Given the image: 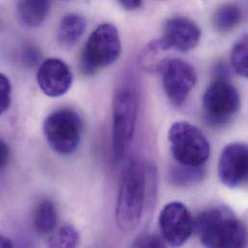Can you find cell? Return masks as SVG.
<instances>
[{
    "mask_svg": "<svg viewBox=\"0 0 248 248\" xmlns=\"http://www.w3.org/2000/svg\"><path fill=\"white\" fill-rule=\"evenodd\" d=\"M194 229L207 248H244L246 227L236 214L226 206H217L202 212L194 221Z\"/></svg>",
    "mask_w": 248,
    "mask_h": 248,
    "instance_id": "6da1fadb",
    "label": "cell"
},
{
    "mask_svg": "<svg viewBox=\"0 0 248 248\" xmlns=\"http://www.w3.org/2000/svg\"><path fill=\"white\" fill-rule=\"evenodd\" d=\"M146 170L133 160L125 168L119 189L116 206V219L124 232L135 230L141 220L147 189Z\"/></svg>",
    "mask_w": 248,
    "mask_h": 248,
    "instance_id": "7a4b0ae2",
    "label": "cell"
},
{
    "mask_svg": "<svg viewBox=\"0 0 248 248\" xmlns=\"http://www.w3.org/2000/svg\"><path fill=\"white\" fill-rule=\"evenodd\" d=\"M121 40L111 23L98 26L88 38L81 53L80 65L84 74L94 75L114 64L121 54Z\"/></svg>",
    "mask_w": 248,
    "mask_h": 248,
    "instance_id": "3957f363",
    "label": "cell"
},
{
    "mask_svg": "<svg viewBox=\"0 0 248 248\" xmlns=\"http://www.w3.org/2000/svg\"><path fill=\"white\" fill-rule=\"evenodd\" d=\"M138 100L130 88L118 89L112 102V155L120 161L127 150L136 125Z\"/></svg>",
    "mask_w": 248,
    "mask_h": 248,
    "instance_id": "277c9868",
    "label": "cell"
},
{
    "mask_svg": "<svg viewBox=\"0 0 248 248\" xmlns=\"http://www.w3.org/2000/svg\"><path fill=\"white\" fill-rule=\"evenodd\" d=\"M175 160L186 165H203L210 157L211 146L200 128L186 121L176 122L168 131Z\"/></svg>",
    "mask_w": 248,
    "mask_h": 248,
    "instance_id": "5b68a950",
    "label": "cell"
},
{
    "mask_svg": "<svg viewBox=\"0 0 248 248\" xmlns=\"http://www.w3.org/2000/svg\"><path fill=\"white\" fill-rule=\"evenodd\" d=\"M44 134L50 148L57 154H74L81 142L83 123L74 110L64 108L50 113L44 122Z\"/></svg>",
    "mask_w": 248,
    "mask_h": 248,
    "instance_id": "8992f818",
    "label": "cell"
},
{
    "mask_svg": "<svg viewBox=\"0 0 248 248\" xmlns=\"http://www.w3.org/2000/svg\"><path fill=\"white\" fill-rule=\"evenodd\" d=\"M241 107V98L236 87L225 78L212 82L203 96L205 118L214 126L229 123Z\"/></svg>",
    "mask_w": 248,
    "mask_h": 248,
    "instance_id": "52a82bcc",
    "label": "cell"
},
{
    "mask_svg": "<svg viewBox=\"0 0 248 248\" xmlns=\"http://www.w3.org/2000/svg\"><path fill=\"white\" fill-rule=\"evenodd\" d=\"M164 92L175 107H181L186 101L196 84V72L191 64L181 59H169L161 70Z\"/></svg>",
    "mask_w": 248,
    "mask_h": 248,
    "instance_id": "ba28073f",
    "label": "cell"
},
{
    "mask_svg": "<svg viewBox=\"0 0 248 248\" xmlns=\"http://www.w3.org/2000/svg\"><path fill=\"white\" fill-rule=\"evenodd\" d=\"M158 222L164 242L176 248L185 245L194 230L190 212L180 202L167 204L160 212Z\"/></svg>",
    "mask_w": 248,
    "mask_h": 248,
    "instance_id": "9c48e42d",
    "label": "cell"
},
{
    "mask_svg": "<svg viewBox=\"0 0 248 248\" xmlns=\"http://www.w3.org/2000/svg\"><path fill=\"white\" fill-rule=\"evenodd\" d=\"M248 157V146L245 143H231L222 150L218 161V177L224 186L235 188L246 183Z\"/></svg>",
    "mask_w": 248,
    "mask_h": 248,
    "instance_id": "30bf717a",
    "label": "cell"
},
{
    "mask_svg": "<svg viewBox=\"0 0 248 248\" xmlns=\"http://www.w3.org/2000/svg\"><path fill=\"white\" fill-rule=\"evenodd\" d=\"M71 68L61 59L49 58L42 63L37 72V83L48 97L65 95L73 83Z\"/></svg>",
    "mask_w": 248,
    "mask_h": 248,
    "instance_id": "8fae6325",
    "label": "cell"
},
{
    "mask_svg": "<svg viewBox=\"0 0 248 248\" xmlns=\"http://www.w3.org/2000/svg\"><path fill=\"white\" fill-rule=\"evenodd\" d=\"M162 39L172 49L187 52L199 44L201 30L193 20L187 17L176 16L166 21Z\"/></svg>",
    "mask_w": 248,
    "mask_h": 248,
    "instance_id": "7c38bea8",
    "label": "cell"
},
{
    "mask_svg": "<svg viewBox=\"0 0 248 248\" xmlns=\"http://www.w3.org/2000/svg\"><path fill=\"white\" fill-rule=\"evenodd\" d=\"M49 0H16V14L19 21L27 27H38L49 12Z\"/></svg>",
    "mask_w": 248,
    "mask_h": 248,
    "instance_id": "4fadbf2b",
    "label": "cell"
},
{
    "mask_svg": "<svg viewBox=\"0 0 248 248\" xmlns=\"http://www.w3.org/2000/svg\"><path fill=\"white\" fill-rule=\"evenodd\" d=\"M85 28V19L80 15L72 13L64 16L58 27V44L65 48L73 47L82 37Z\"/></svg>",
    "mask_w": 248,
    "mask_h": 248,
    "instance_id": "5bb4252c",
    "label": "cell"
},
{
    "mask_svg": "<svg viewBox=\"0 0 248 248\" xmlns=\"http://www.w3.org/2000/svg\"><path fill=\"white\" fill-rule=\"evenodd\" d=\"M207 170L203 165H186L178 163L171 168L169 172L170 183L176 186H190L199 184L206 177Z\"/></svg>",
    "mask_w": 248,
    "mask_h": 248,
    "instance_id": "9a60e30c",
    "label": "cell"
},
{
    "mask_svg": "<svg viewBox=\"0 0 248 248\" xmlns=\"http://www.w3.org/2000/svg\"><path fill=\"white\" fill-rule=\"evenodd\" d=\"M170 49L172 48L162 38L152 42L142 53L141 64L143 68L150 72L161 71L169 60L164 56V53Z\"/></svg>",
    "mask_w": 248,
    "mask_h": 248,
    "instance_id": "2e32d148",
    "label": "cell"
},
{
    "mask_svg": "<svg viewBox=\"0 0 248 248\" xmlns=\"http://www.w3.org/2000/svg\"><path fill=\"white\" fill-rule=\"evenodd\" d=\"M57 224V213L54 204L49 200H43L38 205L34 215V225L40 234L51 233Z\"/></svg>",
    "mask_w": 248,
    "mask_h": 248,
    "instance_id": "e0dca14e",
    "label": "cell"
},
{
    "mask_svg": "<svg viewBox=\"0 0 248 248\" xmlns=\"http://www.w3.org/2000/svg\"><path fill=\"white\" fill-rule=\"evenodd\" d=\"M243 14L234 4H227L218 8L214 15V25L220 32H230L241 23Z\"/></svg>",
    "mask_w": 248,
    "mask_h": 248,
    "instance_id": "ac0fdd59",
    "label": "cell"
},
{
    "mask_svg": "<svg viewBox=\"0 0 248 248\" xmlns=\"http://www.w3.org/2000/svg\"><path fill=\"white\" fill-rule=\"evenodd\" d=\"M79 244V233L71 224L62 226L54 235L49 238V248H76Z\"/></svg>",
    "mask_w": 248,
    "mask_h": 248,
    "instance_id": "d6986e66",
    "label": "cell"
},
{
    "mask_svg": "<svg viewBox=\"0 0 248 248\" xmlns=\"http://www.w3.org/2000/svg\"><path fill=\"white\" fill-rule=\"evenodd\" d=\"M231 61L235 72L243 77H248V36H244L233 47Z\"/></svg>",
    "mask_w": 248,
    "mask_h": 248,
    "instance_id": "ffe728a7",
    "label": "cell"
},
{
    "mask_svg": "<svg viewBox=\"0 0 248 248\" xmlns=\"http://www.w3.org/2000/svg\"><path fill=\"white\" fill-rule=\"evenodd\" d=\"M12 103V85L10 79L0 73V115L5 113Z\"/></svg>",
    "mask_w": 248,
    "mask_h": 248,
    "instance_id": "44dd1931",
    "label": "cell"
},
{
    "mask_svg": "<svg viewBox=\"0 0 248 248\" xmlns=\"http://www.w3.org/2000/svg\"><path fill=\"white\" fill-rule=\"evenodd\" d=\"M165 246L164 240L156 235H143L133 244L136 248H164Z\"/></svg>",
    "mask_w": 248,
    "mask_h": 248,
    "instance_id": "7402d4cb",
    "label": "cell"
},
{
    "mask_svg": "<svg viewBox=\"0 0 248 248\" xmlns=\"http://www.w3.org/2000/svg\"><path fill=\"white\" fill-rule=\"evenodd\" d=\"M10 159V148L8 144L0 138V171L6 168Z\"/></svg>",
    "mask_w": 248,
    "mask_h": 248,
    "instance_id": "603a6c76",
    "label": "cell"
},
{
    "mask_svg": "<svg viewBox=\"0 0 248 248\" xmlns=\"http://www.w3.org/2000/svg\"><path fill=\"white\" fill-rule=\"evenodd\" d=\"M118 2L126 10H136L142 4V0H118Z\"/></svg>",
    "mask_w": 248,
    "mask_h": 248,
    "instance_id": "cb8c5ba5",
    "label": "cell"
},
{
    "mask_svg": "<svg viewBox=\"0 0 248 248\" xmlns=\"http://www.w3.org/2000/svg\"><path fill=\"white\" fill-rule=\"evenodd\" d=\"M0 248H13V244L8 238L0 235Z\"/></svg>",
    "mask_w": 248,
    "mask_h": 248,
    "instance_id": "d4e9b609",
    "label": "cell"
}]
</instances>
